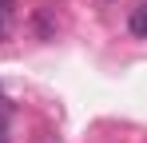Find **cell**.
<instances>
[{
  "label": "cell",
  "mask_w": 147,
  "mask_h": 143,
  "mask_svg": "<svg viewBox=\"0 0 147 143\" xmlns=\"http://www.w3.org/2000/svg\"><path fill=\"white\" fill-rule=\"evenodd\" d=\"M12 32V0H0V36Z\"/></svg>",
  "instance_id": "cell-2"
},
{
  "label": "cell",
  "mask_w": 147,
  "mask_h": 143,
  "mask_svg": "<svg viewBox=\"0 0 147 143\" xmlns=\"http://www.w3.org/2000/svg\"><path fill=\"white\" fill-rule=\"evenodd\" d=\"M127 32L139 36V40H147V0L131 8V16H127Z\"/></svg>",
  "instance_id": "cell-1"
},
{
  "label": "cell",
  "mask_w": 147,
  "mask_h": 143,
  "mask_svg": "<svg viewBox=\"0 0 147 143\" xmlns=\"http://www.w3.org/2000/svg\"><path fill=\"white\" fill-rule=\"evenodd\" d=\"M0 143H8V115H4V103H0Z\"/></svg>",
  "instance_id": "cell-3"
}]
</instances>
